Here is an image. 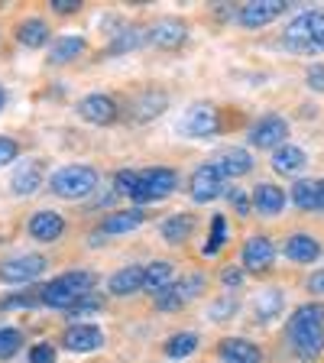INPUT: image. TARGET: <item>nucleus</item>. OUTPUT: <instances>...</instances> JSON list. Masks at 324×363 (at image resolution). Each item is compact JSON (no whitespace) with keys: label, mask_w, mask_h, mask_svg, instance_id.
Segmentation results:
<instances>
[{"label":"nucleus","mask_w":324,"mask_h":363,"mask_svg":"<svg viewBox=\"0 0 324 363\" xmlns=\"http://www.w3.org/2000/svg\"><path fill=\"white\" fill-rule=\"evenodd\" d=\"M289 347L302 360H315L324 350V305H298L289 315Z\"/></svg>","instance_id":"obj_1"},{"label":"nucleus","mask_w":324,"mask_h":363,"mask_svg":"<svg viewBox=\"0 0 324 363\" xmlns=\"http://www.w3.org/2000/svg\"><path fill=\"white\" fill-rule=\"evenodd\" d=\"M94 272L88 269H72V272H62L55 276L52 282H45L43 286V305L49 308H62V311H72L78 302H82L84 295L94 292Z\"/></svg>","instance_id":"obj_2"},{"label":"nucleus","mask_w":324,"mask_h":363,"mask_svg":"<svg viewBox=\"0 0 324 363\" xmlns=\"http://www.w3.org/2000/svg\"><path fill=\"white\" fill-rule=\"evenodd\" d=\"M286 49L298 55H315L324 52V10H305L298 13L282 33Z\"/></svg>","instance_id":"obj_3"},{"label":"nucleus","mask_w":324,"mask_h":363,"mask_svg":"<svg viewBox=\"0 0 324 363\" xmlns=\"http://www.w3.org/2000/svg\"><path fill=\"white\" fill-rule=\"evenodd\" d=\"M49 189L65 201H78V198H88L91 191H98V172L91 166H65L52 172Z\"/></svg>","instance_id":"obj_4"},{"label":"nucleus","mask_w":324,"mask_h":363,"mask_svg":"<svg viewBox=\"0 0 324 363\" xmlns=\"http://www.w3.org/2000/svg\"><path fill=\"white\" fill-rule=\"evenodd\" d=\"M179 185V175L166 166H156V169H143L136 172V189H133V201L136 204H146V201H162L169 198Z\"/></svg>","instance_id":"obj_5"},{"label":"nucleus","mask_w":324,"mask_h":363,"mask_svg":"<svg viewBox=\"0 0 324 363\" xmlns=\"http://www.w3.org/2000/svg\"><path fill=\"white\" fill-rule=\"evenodd\" d=\"M179 127L185 130V136L208 140V136H214L220 130V113H218V107H214V104L198 101V104H191L189 111H185V117H181Z\"/></svg>","instance_id":"obj_6"},{"label":"nucleus","mask_w":324,"mask_h":363,"mask_svg":"<svg viewBox=\"0 0 324 363\" xmlns=\"http://www.w3.org/2000/svg\"><path fill=\"white\" fill-rule=\"evenodd\" d=\"M189 195H191V201H198V204H208L224 195V175H220L218 162H204V166H198L195 172H191Z\"/></svg>","instance_id":"obj_7"},{"label":"nucleus","mask_w":324,"mask_h":363,"mask_svg":"<svg viewBox=\"0 0 324 363\" xmlns=\"http://www.w3.org/2000/svg\"><path fill=\"white\" fill-rule=\"evenodd\" d=\"M286 136H289V121L279 117V113H266L250 127V143L257 150H279V146H286Z\"/></svg>","instance_id":"obj_8"},{"label":"nucleus","mask_w":324,"mask_h":363,"mask_svg":"<svg viewBox=\"0 0 324 363\" xmlns=\"http://www.w3.org/2000/svg\"><path fill=\"white\" fill-rule=\"evenodd\" d=\"M204 289V276L201 272H191V276H185V279L172 282L169 289H162V292L156 295V308L162 311H175V308H185V305L195 298L198 292Z\"/></svg>","instance_id":"obj_9"},{"label":"nucleus","mask_w":324,"mask_h":363,"mask_svg":"<svg viewBox=\"0 0 324 363\" xmlns=\"http://www.w3.org/2000/svg\"><path fill=\"white\" fill-rule=\"evenodd\" d=\"M45 272V257L39 253H26V257H13L7 263H0V282L10 286H26V282L39 279Z\"/></svg>","instance_id":"obj_10"},{"label":"nucleus","mask_w":324,"mask_h":363,"mask_svg":"<svg viewBox=\"0 0 324 363\" xmlns=\"http://www.w3.org/2000/svg\"><path fill=\"white\" fill-rule=\"evenodd\" d=\"M282 13H286L282 0H250V4H243L237 10V23H240L243 30H263L272 20H279Z\"/></svg>","instance_id":"obj_11"},{"label":"nucleus","mask_w":324,"mask_h":363,"mask_svg":"<svg viewBox=\"0 0 324 363\" xmlns=\"http://www.w3.org/2000/svg\"><path fill=\"white\" fill-rule=\"evenodd\" d=\"M276 259V247L266 234H253L240 250V263L247 272H266Z\"/></svg>","instance_id":"obj_12"},{"label":"nucleus","mask_w":324,"mask_h":363,"mask_svg":"<svg viewBox=\"0 0 324 363\" xmlns=\"http://www.w3.org/2000/svg\"><path fill=\"white\" fill-rule=\"evenodd\" d=\"M62 347L72 350V354H91V350L104 347V331L98 325H68L62 334Z\"/></svg>","instance_id":"obj_13"},{"label":"nucleus","mask_w":324,"mask_h":363,"mask_svg":"<svg viewBox=\"0 0 324 363\" xmlns=\"http://www.w3.org/2000/svg\"><path fill=\"white\" fill-rule=\"evenodd\" d=\"M78 113H82V121L94 123V127H107L117 121V101L111 94H88L78 101Z\"/></svg>","instance_id":"obj_14"},{"label":"nucleus","mask_w":324,"mask_h":363,"mask_svg":"<svg viewBox=\"0 0 324 363\" xmlns=\"http://www.w3.org/2000/svg\"><path fill=\"white\" fill-rule=\"evenodd\" d=\"M43 179H45L43 159H23L16 172L10 175V189H13V195H33L43 185Z\"/></svg>","instance_id":"obj_15"},{"label":"nucleus","mask_w":324,"mask_h":363,"mask_svg":"<svg viewBox=\"0 0 324 363\" xmlns=\"http://www.w3.org/2000/svg\"><path fill=\"white\" fill-rule=\"evenodd\" d=\"M185 39H189V26L181 20H175V16H162L150 30V43L159 45V49H179Z\"/></svg>","instance_id":"obj_16"},{"label":"nucleus","mask_w":324,"mask_h":363,"mask_svg":"<svg viewBox=\"0 0 324 363\" xmlns=\"http://www.w3.org/2000/svg\"><path fill=\"white\" fill-rule=\"evenodd\" d=\"M218 357L224 363H263V350L247 337H224L218 347Z\"/></svg>","instance_id":"obj_17"},{"label":"nucleus","mask_w":324,"mask_h":363,"mask_svg":"<svg viewBox=\"0 0 324 363\" xmlns=\"http://www.w3.org/2000/svg\"><path fill=\"white\" fill-rule=\"evenodd\" d=\"M65 234V218L55 211H36L30 218V237L39 243H52Z\"/></svg>","instance_id":"obj_18"},{"label":"nucleus","mask_w":324,"mask_h":363,"mask_svg":"<svg viewBox=\"0 0 324 363\" xmlns=\"http://www.w3.org/2000/svg\"><path fill=\"white\" fill-rule=\"evenodd\" d=\"M146 286V266H123L111 276L107 282V292L111 295H133Z\"/></svg>","instance_id":"obj_19"},{"label":"nucleus","mask_w":324,"mask_h":363,"mask_svg":"<svg viewBox=\"0 0 324 363\" xmlns=\"http://www.w3.org/2000/svg\"><path fill=\"white\" fill-rule=\"evenodd\" d=\"M253 208L266 218H272V214H279L286 208V191L279 185H272V182H259L253 189Z\"/></svg>","instance_id":"obj_20"},{"label":"nucleus","mask_w":324,"mask_h":363,"mask_svg":"<svg viewBox=\"0 0 324 363\" xmlns=\"http://www.w3.org/2000/svg\"><path fill=\"white\" fill-rule=\"evenodd\" d=\"M146 214L140 211V208H130V211H113L107 214L104 220H101L98 234H107V237H117V234H130V230H136V227L143 224Z\"/></svg>","instance_id":"obj_21"},{"label":"nucleus","mask_w":324,"mask_h":363,"mask_svg":"<svg viewBox=\"0 0 324 363\" xmlns=\"http://www.w3.org/2000/svg\"><path fill=\"white\" fill-rule=\"evenodd\" d=\"M286 257L292 259V263H315V259L321 257V243L311 234H292L286 240Z\"/></svg>","instance_id":"obj_22"},{"label":"nucleus","mask_w":324,"mask_h":363,"mask_svg":"<svg viewBox=\"0 0 324 363\" xmlns=\"http://www.w3.org/2000/svg\"><path fill=\"white\" fill-rule=\"evenodd\" d=\"M292 201L302 211H321V182L315 179H298L292 185Z\"/></svg>","instance_id":"obj_23"},{"label":"nucleus","mask_w":324,"mask_h":363,"mask_svg":"<svg viewBox=\"0 0 324 363\" xmlns=\"http://www.w3.org/2000/svg\"><path fill=\"white\" fill-rule=\"evenodd\" d=\"M305 162H308V156H305L302 146L286 143L272 152V169L282 175H292V172H298V169H305Z\"/></svg>","instance_id":"obj_24"},{"label":"nucleus","mask_w":324,"mask_h":363,"mask_svg":"<svg viewBox=\"0 0 324 363\" xmlns=\"http://www.w3.org/2000/svg\"><path fill=\"white\" fill-rule=\"evenodd\" d=\"M282 308H286V295L279 292V289H266V292L257 295V302H253V315H257V321H272L276 315H282Z\"/></svg>","instance_id":"obj_25"},{"label":"nucleus","mask_w":324,"mask_h":363,"mask_svg":"<svg viewBox=\"0 0 324 363\" xmlns=\"http://www.w3.org/2000/svg\"><path fill=\"white\" fill-rule=\"evenodd\" d=\"M218 169L224 179H240V175H247L250 169H253V159H250L247 150H227L224 156L218 159Z\"/></svg>","instance_id":"obj_26"},{"label":"nucleus","mask_w":324,"mask_h":363,"mask_svg":"<svg viewBox=\"0 0 324 363\" xmlns=\"http://www.w3.org/2000/svg\"><path fill=\"white\" fill-rule=\"evenodd\" d=\"M175 282V269H172V263H166V259H156V263H150L146 266V292H152V295H159L162 289H169Z\"/></svg>","instance_id":"obj_27"},{"label":"nucleus","mask_w":324,"mask_h":363,"mask_svg":"<svg viewBox=\"0 0 324 363\" xmlns=\"http://www.w3.org/2000/svg\"><path fill=\"white\" fill-rule=\"evenodd\" d=\"M16 39H20L26 49H39V45L49 43V26H45V20H39V16H30V20L20 23Z\"/></svg>","instance_id":"obj_28"},{"label":"nucleus","mask_w":324,"mask_h":363,"mask_svg":"<svg viewBox=\"0 0 324 363\" xmlns=\"http://www.w3.org/2000/svg\"><path fill=\"white\" fill-rule=\"evenodd\" d=\"M82 52H84L82 36H59L52 43V49H49V62H52V65H65V62L78 59Z\"/></svg>","instance_id":"obj_29"},{"label":"nucleus","mask_w":324,"mask_h":363,"mask_svg":"<svg viewBox=\"0 0 324 363\" xmlns=\"http://www.w3.org/2000/svg\"><path fill=\"white\" fill-rule=\"evenodd\" d=\"M195 230V218L191 214H172V218L162 220V237L169 243H185Z\"/></svg>","instance_id":"obj_30"},{"label":"nucleus","mask_w":324,"mask_h":363,"mask_svg":"<svg viewBox=\"0 0 324 363\" xmlns=\"http://www.w3.org/2000/svg\"><path fill=\"white\" fill-rule=\"evenodd\" d=\"M198 350V334L195 331H181V334H172L166 340V357L169 360H185Z\"/></svg>","instance_id":"obj_31"},{"label":"nucleus","mask_w":324,"mask_h":363,"mask_svg":"<svg viewBox=\"0 0 324 363\" xmlns=\"http://www.w3.org/2000/svg\"><path fill=\"white\" fill-rule=\"evenodd\" d=\"M23 347V334L16 331V328H7L0 325V360H10V357H16Z\"/></svg>","instance_id":"obj_32"},{"label":"nucleus","mask_w":324,"mask_h":363,"mask_svg":"<svg viewBox=\"0 0 324 363\" xmlns=\"http://www.w3.org/2000/svg\"><path fill=\"white\" fill-rule=\"evenodd\" d=\"M224 240H227V220L218 214V218L211 220V240L204 243L201 253H204V257H214V253H218V250L224 247Z\"/></svg>","instance_id":"obj_33"},{"label":"nucleus","mask_w":324,"mask_h":363,"mask_svg":"<svg viewBox=\"0 0 324 363\" xmlns=\"http://www.w3.org/2000/svg\"><path fill=\"white\" fill-rule=\"evenodd\" d=\"M227 201H230V208H234V211L240 214V218H247V214L253 211V198H250L243 189H237V185H234L230 191H227Z\"/></svg>","instance_id":"obj_34"},{"label":"nucleus","mask_w":324,"mask_h":363,"mask_svg":"<svg viewBox=\"0 0 324 363\" xmlns=\"http://www.w3.org/2000/svg\"><path fill=\"white\" fill-rule=\"evenodd\" d=\"M133 189H136V172L130 169H121V172L113 175V191L123 198H133Z\"/></svg>","instance_id":"obj_35"},{"label":"nucleus","mask_w":324,"mask_h":363,"mask_svg":"<svg viewBox=\"0 0 324 363\" xmlns=\"http://www.w3.org/2000/svg\"><path fill=\"white\" fill-rule=\"evenodd\" d=\"M143 33H140V26H130V30H123L121 33V39L111 45L113 52H121V49H136V45H143Z\"/></svg>","instance_id":"obj_36"},{"label":"nucleus","mask_w":324,"mask_h":363,"mask_svg":"<svg viewBox=\"0 0 324 363\" xmlns=\"http://www.w3.org/2000/svg\"><path fill=\"white\" fill-rule=\"evenodd\" d=\"M101 305H104V302H101V295H94V292H91V295H84V298L75 305V308L68 311V318H84V315H94V311H101Z\"/></svg>","instance_id":"obj_37"},{"label":"nucleus","mask_w":324,"mask_h":363,"mask_svg":"<svg viewBox=\"0 0 324 363\" xmlns=\"http://www.w3.org/2000/svg\"><path fill=\"white\" fill-rule=\"evenodd\" d=\"M208 311H211V318H214V321H227V318H230V315H234V311H237V302H234V298H230V295H227V298H220V302H214Z\"/></svg>","instance_id":"obj_38"},{"label":"nucleus","mask_w":324,"mask_h":363,"mask_svg":"<svg viewBox=\"0 0 324 363\" xmlns=\"http://www.w3.org/2000/svg\"><path fill=\"white\" fill-rule=\"evenodd\" d=\"M30 363H55V347L52 344H33L30 347Z\"/></svg>","instance_id":"obj_39"},{"label":"nucleus","mask_w":324,"mask_h":363,"mask_svg":"<svg viewBox=\"0 0 324 363\" xmlns=\"http://www.w3.org/2000/svg\"><path fill=\"white\" fill-rule=\"evenodd\" d=\"M16 156H20V146H16V140H10V136H0V166L13 162Z\"/></svg>","instance_id":"obj_40"},{"label":"nucleus","mask_w":324,"mask_h":363,"mask_svg":"<svg viewBox=\"0 0 324 363\" xmlns=\"http://www.w3.org/2000/svg\"><path fill=\"white\" fill-rule=\"evenodd\" d=\"M305 78H308V88H311V91H324V65H321V62L308 65Z\"/></svg>","instance_id":"obj_41"},{"label":"nucleus","mask_w":324,"mask_h":363,"mask_svg":"<svg viewBox=\"0 0 324 363\" xmlns=\"http://www.w3.org/2000/svg\"><path fill=\"white\" fill-rule=\"evenodd\" d=\"M220 282H224L227 289H237L243 282V269H237V266H227V269L220 272Z\"/></svg>","instance_id":"obj_42"},{"label":"nucleus","mask_w":324,"mask_h":363,"mask_svg":"<svg viewBox=\"0 0 324 363\" xmlns=\"http://www.w3.org/2000/svg\"><path fill=\"white\" fill-rule=\"evenodd\" d=\"M308 292L311 295H324V269H315L308 276Z\"/></svg>","instance_id":"obj_43"},{"label":"nucleus","mask_w":324,"mask_h":363,"mask_svg":"<svg viewBox=\"0 0 324 363\" xmlns=\"http://www.w3.org/2000/svg\"><path fill=\"white\" fill-rule=\"evenodd\" d=\"M52 10L55 13H78L82 4H78V0H52Z\"/></svg>","instance_id":"obj_44"},{"label":"nucleus","mask_w":324,"mask_h":363,"mask_svg":"<svg viewBox=\"0 0 324 363\" xmlns=\"http://www.w3.org/2000/svg\"><path fill=\"white\" fill-rule=\"evenodd\" d=\"M4 104H7V91L0 88V111H4Z\"/></svg>","instance_id":"obj_45"},{"label":"nucleus","mask_w":324,"mask_h":363,"mask_svg":"<svg viewBox=\"0 0 324 363\" xmlns=\"http://www.w3.org/2000/svg\"><path fill=\"white\" fill-rule=\"evenodd\" d=\"M321 182V211H324V179H318Z\"/></svg>","instance_id":"obj_46"}]
</instances>
